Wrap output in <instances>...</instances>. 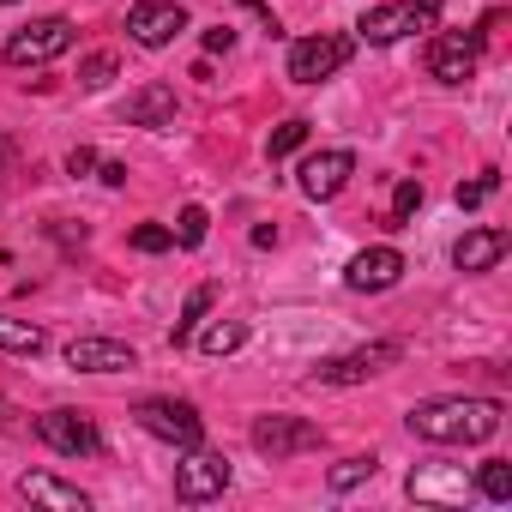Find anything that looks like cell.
I'll return each instance as SVG.
<instances>
[{"label":"cell","mask_w":512,"mask_h":512,"mask_svg":"<svg viewBox=\"0 0 512 512\" xmlns=\"http://www.w3.org/2000/svg\"><path fill=\"white\" fill-rule=\"evenodd\" d=\"M494 25V19H488ZM488 25L482 31H440L434 49H428V73L440 85H464L476 67H482V43H488Z\"/></svg>","instance_id":"5"},{"label":"cell","mask_w":512,"mask_h":512,"mask_svg":"<svg viewBox=\"0 0 512 512\" xmlns=\"http://www.w3.org/2000/svg\"><path fill=\"white\" fill-rule=\"evenodd\" d=\"M49 338H43V326H31V320H0V350H13V356H37Z\"/></svg>","instance_id":"22"},{"label":"cell","mask_w":512,"mask_h":512,"mask_svg":"<svg viewBox=\"0 0 512 512\" xmlns=\"http://www.w3.org/2000/svg\"><path fill=\"white\" fill-rule=\"evenodd\" d=\"M67 368H79V374H127V368H139V356L121 338H73Z\"/></svg>","instance_id":"13"},{"label":"cell","mask_w":512,"mask_h":512,"mask_svg":"<svg viewBox=\"0 0 512 512\" xmlns=\"http://www.w3.org/2000/svg\"><path fill=\"white\" fill-rule=\"evenodd\" d=\"M494 193H500V175L488 169V175H476V181H458V193H452V199H458V211H476V205H482V199H494Z\"/></svg>","instance_id":"28"},{"label":"cell","mask_w":512,"mask_h":512,"mask_svg":"<svg viewBox=\"0 0 512 512\" xmlns=\"http://www.w3.org/2000/svg\"><path fill=\"white\" fill-rule=\"evenodd\" d=\"M91 169H97V151H91V145L67 151V175H91Z\"/></svg>","instance_id":"31"},{"label":"cell","mask_w":512,"mask_h":512,"mask_svg":"<svg viewBox=\"0 0 512 512\" xmlns=\"http://www.w3.org/2000/svg\"><path fill=\"white\" fill-rule=\"evenodd\" d=\"M19 494H25L31 506H49V512H85V506H91L85 488H73V482H61V476H49V470L19 476Z\"/></svg>","instance_id":"15"},{"label":"cell","mask_w":512,"mask_h":512,"mask_svg":"<svg viewBox=\"0 0 512 512\" xmlns=\"http://www.w3.org/2000/svg\"><path fill=\"white\" fill-rule=\"evenodd\" d=\"M404 422L416 440H434V446H482L500 434V398H428Z\"/></svg>","instance_id":"1"},{"label":"cell","mask_w":512,"mask_h":512,"mask_svg":"<svg viewBox=\"0 0 512 512\" xmlns=\"http://www.w3.org/2000/svg\"><path fill=\"white\" fill-rule=\"evenodd\" d=\"M193 338H199L205 356H235V350L247 344V326H241V320H211V326H199Z\"/></svg>","instance_id":"19"},{"label":"cell","mask_w":512,"mask_h":512,"mask_svg":"<svg viewBox=\"0 0 512 512\" xmlns=\"http://www.w3.org/2000/svg\"><path fill=\"white\" fill-rule=\"evenodd\" d=\"M404 356V344H362V350H350V356H332V362H320V386H362V380H374V374H386L392 362Z\"/></svg>","instance_id":"9"},{"label":"cell","mask_w":512,"mask_h":512,"mask_svg":"<svg viewBox=\"0 0 512 512\" xmlns=\"http://www.w3.org/2000/svg\"><path fill=\"white\" fill-rule=\"evenodd\" d=\"M73 49V25L67 19H31V25H19L13 37H7V67H49V61H61Z\"/></svg>","instance_id":"3"},{"label":"cell","mask_w":512,"mask_h":512,"mask_svg":"<svg viewBox=\"0 0 512 512\" xmlns=\"http://www.w3.org/2000/svg\"><path fill=\"white\" fill-rule=\"evenodd\" d=\"M350 175H356V151H350V145H332V151H314V157L302 163L296 187H302V199L326 205V199H338V193L350 187Z\"/></svg>","instance_id":"8"},{"label":"cell","mask_w":512,"mask_h":512,"mask_svg":"<svg viewBox=\"0 0 512 512\" xmlns=\"http://www.w3.org/2000/svg\"><path fill=\"white\" fill-rule=\"evenodd\" d=\"M133 127H175V85H163V79H151V85H139L133 97H127V109H121Z\"/></svg>","instance_id":"16"},{"label":"cell","mask_w":512,"mask_h":512,"mask_svg":"<svg viewBox=\"0 0 512 512\" xmlns=\"http://www.w3.org/2000/svg\"><path fill=\"white\" fill-rule=\"evenodd\" d=\"M422 211V181H398V193H392V217H386V229H410V217Z\"/></svg>","instance_id":"25"},{"label":"cell","mask_w":512,"mask_h":512,"mask_svg":"<svg viewBox=\"0 0 512 512\" xmlns=\"http://www.w3.org/2000/svg\"><path fill=\"white\" fill-rule=\"evenodd\" d=\"M139 428L145 434H157V440H169V446H205V422H199V410L193 404H181V398H145L139 404Z\"/></svg>","instance_id":"6"},{"label":"cell","mask_w":512,"mask_h":512,"mask_svg":"<svg viewBox=\"0 0 512 512\" xmlns=\"http://www.w3.org/2000/svg\"><path fill=\"white\" fill-rule=\"evenodd\" d=\"M350 61V37H302L296 49H290V79L296 85H326L338 67Z\"/></svg>","instance_id":"11"},{"label":"cell","mask_w":512,"mask_h":512,"mask_svg":"<svg viewBox=\"0 0 512 512\" xmlns=\"http://www.w3.org/2000/svg\"><path fill=\"white\" fill-rule=\"evenodd\" d=\"M410 494H416V500H470V476H428V470H410Z\"/></svg>","instance_id":"20"},{"label":"cell","mask_w":512,"mask_h":512,"mask_svg":"<svg viewBox=\"0 0 512 512\" xmlns=\"http://www.w3.org/2000/svg\"><path fill=\"white\" fill-rule=\"evenodd\" d=\"M187 31V13L175 7V0H139V7L127 13V37L139 43V49H163V43H175Z\"/></svg>","instance_id":"12"},{"label":"cell","mask_w":512,"mask_h":512,"mask_svg":"<svg viewBox=\"0 0 512 512\" xmlns=\"http://www.w3.org/2000/svg\"><path fill=\"white\" fill-rule=\"evenodd\" d=\"M229 49H235V31L229 25H211L205 31V55H229Z\"/></svg>","instance_id":"30"},{"label":"cell","mask_w":512,"mask_h":512,"mask_svg":"<svg viewBox=\"0 0 512 512\" xmlns=\"http://www.w3.org/2000/svg\"><path fill=\"white\" fill-rule=\"evenodd\" d=\"M133 247H139V253H169L175 235H169L163 223H139V229H133Z\"/></svg>","instance_id":"29"},{"label":"cell","mask_w":512,"mask_h":512,"mask_svg":"<svg viewBox=\"0 0 512 512\" xmlns=\"http://www.w3.org/2000/svg\"><path fill=\"white\" fill-rule=\"evenodd\" d=\"M211 302H217V290H211V284H199V290L187 296V308H181V320H175V332H169V344H175V350H181V344H193V332L205 326Z\"/></svg>","instance_id":"18"},{"label":"cell","mask_w":512,"mask_h":512,"mask_svg":"<svg viewBox=\"0 0 512 512\" xmlns=\"http://www.w3.org/2000/svg\"><path fill=\"white\" fill-rule=\"evenodd\" d=\"M241 7H253V13H260V25H266V31H272V37H278V31H284V25H278V13H272V7H266V0H241Z\"/></svg>","instance_id":"32"},{"label":"cell","mask_w":512,"mask_h":512,"mask_svg":"<svg viewBox=\"0 0 512 512\" xmlns=\"http://www.w3.org/2000/svg\"><path fill=\"white\" fill-rule=\"evenodd\" d=\"M398 278H404V253H398V247H362L356 260H350V272H344V284L362 290V296L392 290Z\"/></svg>","instance_id":"14"},{"label":"cell","mask_w":512,"mask_h":512,"mask_svg":"<svg viewBox=\"0 0 512 512\" xmlns=\"http://www.w3.org/2000/svg\"><path fill=\"white\" fill-rule=\"evenodd\" d=\"M109 79H115V55H109V49H97V55L79 61V85H85V91H103Z\"/></svg>","instance_id":"27"},{"label":"cell","mask_w":512,"mask_h":512,"mask_svg":"<svg viewBox=\"0 0 512 512\" xmlns=\"http://www.w3.org/2000/svg\"><path fill=\"white\" fill-rule=\"evenodd\" d=\"M308 145V121L302 115H290L284 127H272V139H266V157L278 163V157H290V151H302Z\"/></svg>","instance_id":"24"},{"label":"cell","mask_w":512,"mask_h":512,"mask_svg":"<svg viewBox=\"0 0 512 512\" xmlns=\"http://www.w3.org/2000/svg\"><path fill=\"white\" fill-rule=\"evenodd\" d=\"M434 25H440V0H386V7H368L356 19V37L368 49H392V43H404L416 31H434Z\"/></svg>","instance_id":"2"},{"label":"cell","mask_w":512,"mask_h":512,"mask_svg":"<svg viewBox=\"0 0 512 512\" xmlns=\"http://www.w3.org/2000/svg\"><path fill=\"white\" fill-rule=\"evenodd\" d=\"M103 187H127V163H103Z\"/></svg>","instance_id":"33"},{"label":"cell","mask_w":512,"mask_h":512,"mask_svg":"<svg viewBox=\"0 0 512 512\" xmlns=\"http://www.w3.org/2000/svg\"><path fill=\"white\" fill-rule=\"evenodd\" d=\"M506 247H512L506 229H470V235L452 247V266H458V272H488V266H500Z\"/></svg>","instance_id":"17"},{"label":"cell","mask_w":512,"mask_h":512,"mask_svg":"<svg viewBox=\"0 0 512 512\" xmlns=\"http://www.w3.org/2000/svg\"><path fill=\"white\" fill-rule=\"evenodd\" d=\"M37 440H43V446H55L61 458H91V452H103L97 422H91V416H79V410H49V416H37Z\"/></svg>","instance_id":"10"},{"label":"cell","mask_w":512,"mask_h":512,"mask_svg":"<svg viewBox=\"0 0 512 512\" xmlns=\"http://www.w3.org/2000/svg\"><path fill=\"white\" fill-rule=\"evenodd\" d=\"M169 235H175V247H199V241L211 235V211H205V205H181V217H175Z\"/></svg>","instance_id":"23"},{"label":"cell","mask_w":512,"mask_h":512,"mask_svg":"<svg viewBox=\"0 0 512 512\" xmlns=\"http://www.w3.org/2000/svg\"><path fill=\"white\" fill-rule=\"evenodd\" d=\"M0 7H13V0H0Z\"/></svg>","instance_id":"34"},{"label":"cell","mask_w":512,"mask_h":512,"mask_svg":"<svg viewBox=\"0 0 512 512\" xmlns=\"http://www.w3.org/2000/svg\"><path fill=\"white\" fill-rule=\"evenodd\" d=\"M320 440H326V434H320V422H308V416L272 410V416L253 422V452L272 458V464H284V458H296V452H314Z\"/></svg>","instance_id":"4"},{"label":"cell","mask_w":512,"mask_h":512,"mask_svg":"<svg viewBox=\"0 0 512 512\" xmlns=\"http://www.w3.org/2000/svg\"><path fill=\"white\" fill-rule=\"evenodd\" d=\"M229 458L223 452H205V446H187V464H175V500L181 506H199V500H217L229 488Z\"/></svg>","instance_id":"7"},{"label":"cell","mask_w":512,"mask_h":512,"mask_svg":"<svg viewBox=\"0 0 512 512\" xmlns=\"http://www.w3.org/2000/svg\"><path fill=\"white\" fill-rule=\"evenodd\" d=\"M476 494L494 500V506H506V500H512V464H506V458H488V464L476 470Z\"/></svg>","instance_id":"21"},{"label":"cell","mask_w":512,"mask_h":512,"mask_svg":"<svg viewBox=\"0 0 512 512\" xmlns=\"http://www.w3.org/2000/svg\"><path fill=\"white\" fill-rule=\"evenodd\" d=\"M374 470H380V458H374V452H356V458H344V464L332 470V488L344 494V488H356V482H368Z\"/></svg>","instance_id":"26"}]
</instances>
